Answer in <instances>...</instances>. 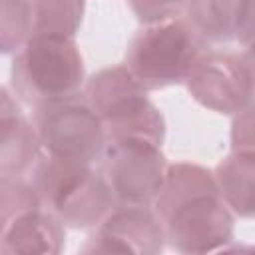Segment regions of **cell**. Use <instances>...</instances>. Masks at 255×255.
Listing matches in <instances>:
<instances>
[{"label": "cell", "mask_w": 255, "mask_h": 255, "mask_svg": "<svg viewBox=\"0 0 255 255\" xmlns=\"http://www.w3.org/2000/svg\"><path fill=\"white\" fill-rule=\"evenodd\" d=\"M153 207L167 245L179 253L225 251L233 243V211L213 169L191 161L171 163Z\"/></svg>", "instance_id": "obj_1"}, {"label": "cell", "mask_w": 255, "mask_h": 255, "mask_svg": "<svg viewBox=\"0 0 255 255\" xmlns=\"http://www.w3.org/2000/svg\"><path fill=\"white\" fill-rule=\"evenodd\" d=\"M28 177L44 209L70 229H94L118 203L104 173L86 163L42 153Z\"/></svg>", "instance_id": "obj_2"}, {"label": "cell", "mask_w": 255, "mask_h": 255, "mask_svg": "<svg viewBox=\"0 0 255 255\" xmlns=\"http://www.w3.org/2000/svg\"><path fill=\"white\" fill-rule=\"evenodd\" d=\"M84 96L102 118L108 143L147 141L161 147L165 120L126 64L96 72L86 80Z\"/></svg>", "instance_id": "obj_3"}, {"label": "cell", "mask_w": 255, "mask_h": 255, "mask_svg": "<svg viewBox=\"0 0 255 255\" xmlns=\"http://www.w3.org/2000/svg\"><path fill=\"white\" fill-rule=\"evenodd\" d=\"M84 86V58L76 40L32 36L14 54L10 90L32 108L78 96Z\"/></svg>", "instance_id": "obj_4"}, {"label": "cell", "mask_w": 255, "mask_h": 255, "mask_svg": "<svg viewBox=\"0 0 255 255\" xmlns=\"http://www.w3.org/2000/svg\"><path fill=\"white\" fill-rule=\"evenodd\" d=\"M205 46L185 18L145 24L129 40L124 64L151 92L185 82L191 68L207 52Z\"/></svg>", "instance_id": "obj_5"}, {"label": "cell", "mask_w": 255, "mask_h": 255, "mask_svg": "<svg viewBox=\"0 0 255 255\" xmlns=\"http://www.w3.org/2000/svg\"><path fill=\"white\" fill-rule=\"evenodd\" d=\"M32 122L46 155L86 165L100 163L108 135L102 118L86 100L84 92L36 106Z\"/></svg>", "instance_id": "obj_6"}, {"label": "cell", "mask_w": 255, "mask_h": 255, "mask_svg": "<svg viewBox=\"0 0 255 255\" xmlns=\"http://www.w3.org/2000/svg\"><path fill=\"white\" fill-rule=\"evenodd\" d=\"M167 161L159 145L147 141H112L100 159V171L118 203L153 205L159 195Z\"/></svg>", "instance_id": "obj_7"}, {"label": "cell", "mask_w": 255, "mask_h": 255, "mask_svg": "<svg viewBox=\"0 0 255 255\" xmlns=\"http://www.w3.org/2000/svg\"><path fill=\"white\" fill-rule=\"evenodd\" d=\"M191 98L223 116H235L255 102V90L241 54L203 52L185 78Z\"/></svg>", "instance_id": "obj_8"}, {"label": "cell", "mask_w": 255, "mask_h": 255, "mask_svg": "<svg viewBox=\"0 0 255 255\" xmlns=\"http://www.w3.org/2000/svg\"><path fill=\"white\" fill-rule=\"evenodd\" d=\"M167 245L165 227L153 205L116 203L94 227L82 253H159Z\"/></svg>", "instance_id": "obj_9"}, {"label": "cell", "mask_w": 255, "mask_h": 255, "mask_svg": "<svg viewBox=\"0 0 255 255\" xmlns=\"http://www.w3.org/2000/svg\"><path fill=\"white\" fill-rule=\"evenodd\" d=\"M42 145L32 120L22 112L8 88L0 90V175L28 177L42 157Z\"/></svg>", "instance_id": "obj_10"}, {"label": "cell", "mask_w": 255, "mask_h": 255, "mask_svg": "<svg viewBox=\"0 0 255 255\" xmlns=\"http://www.w3.org/2000/svg\"><path fill=\"white\" fill-rule=\"evenodd\" d=\"M64 243L66 225L44 207L2 225V253H60Z\"/></svg>", "instance_id": "obj_11"}, {"label": "cell", "mask_w": 255, "mask_h": 255, "mask_svg": "<svg viewBox=\"0 0 255 255\" xmlns=\"http://www.w3.org/2000/svg\"><path fill=\"white\" fill-rule=\"evenodd\" d=\"M217 185L239 217H255V151H233L215 169Z\"/></svg>", "instance_id": "obj_12"}, {"label": "cell", "mask_w": 255, "mask_h": 255, "mask_svg": "<svg viewBox=\"0 0 255 255\" xmlns=\"http://www.w3.org/2000/svg\"><path fill=\"white\" fill-rule=\"evenodd\" d=\"M243 0H189L183 18L205 44L235 40Z\"/></svg>", "instance_id": "obj_13"}, {"label": "cell", "mask_w": 255, "mask_h": 255, "mask_svg": "<svg viewBox=\"0 0 255 255\" xmlns=\"http://www.w3.org/2000/svg\"><path fill=\"white\" fill-rule=\"evenodd\" d=\"M86 12V0H32V36L74 40Z\"/></svg>", "instance_id": "obj_14"}, {"label": "cell", "mask_w": 255, "mask_h": 255, "mask_svg": "<svg viewBox=\"0 0 255 255\" xmlns=\"http://www.w3.org/2000/svg\"><path fill=\"white\" fill-rule=\"evenodd\" d=\"M32 0H2L0 46L4 54H16L32 38Z\"/></svg>", "instance_id": "obj_15"}, {"label": "cell", "mask_w": 255, "mask_h": 255, "mask_svg": "<svg viewBox=\"0 0 255 255\" xmlns=\"http://www.w3.org/2000/svg\"><path fill=\"white\" fill-rule=\"evenodd\" d=\"M44 207L30 177H0V219L2 225Z\"/></svg>", "instance_id": "obj_16"}, {"label": "cell", "mask_w": 255, "mask_h": 255, "mask_svg": "<svg viewBox=\"0 0 255 255\" xmlns=\"http://www.w3.org/2000/svg\"><path fill=\"white\" fill-rule=\"evenodd\" d=\"M187 2L189 0H128V6L133 16L145 26L179 18L185 12Z\"/></svg>", "instance_id": "obj_17"}, {"label": "cell", "mask_w": 255, "mask_h": 255, "mask_svg": "<svg viewBox=\"0 0 255 255\" xmlns=\"http://www.w3.org/2000/svg\"><path fill=\"white\" fill-rule=\"evenodd\" d=\"M231 149L255 151V102L235 114L231 124Z\"/></svg>", "instance_id": "obj_18"}, {"label": "cell", "mask_w": 255, "mask_h": 255, "mask_svg": "<svg viewBox=\"0 0 255 255\" xmlns=\"http://www.w3.org/2000/svg\"><path fill=\"white\" fill-rule=\"evenodd\" d=\"M235 40L243 48L255 46V0H243Z\"/></svg>", "instance_id": "obj_19"}, {"label": "cell", "mask_w": 255, "mask_h": 255, "mask_svg": "<svg viewBox=\"0 0 255 255\" xmlns=\"http://www.w3.org/2000/svg\"><path fill=\"white\" fill-rule=\"evenodd\" d=\"M241 58L247 66V72H249V78H251V84H253V90H255V46L245 48L241 52Z\"/></svg>", "instance_id": "obj_20"}]
</instances>
